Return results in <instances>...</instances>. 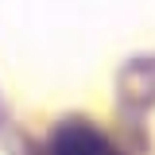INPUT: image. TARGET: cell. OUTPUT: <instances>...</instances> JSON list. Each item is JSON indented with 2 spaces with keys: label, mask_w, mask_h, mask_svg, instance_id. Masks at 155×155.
<instances>
[{
  "label": "cell",
  "mask_w": 155,
  "mask_h": 155,
  "mask_svg": "<svg viewBox=\"0 0 155 155\" xmlns=\"http://www.w3.org/2000/svg\"><path fill=\"white\" fill-rule=\"evenodd\" d=\"M51 155H120L93 124L70 120L51 136Z\"/></svg>",
  "instance_id": "cell-1"
}]
</instances>
